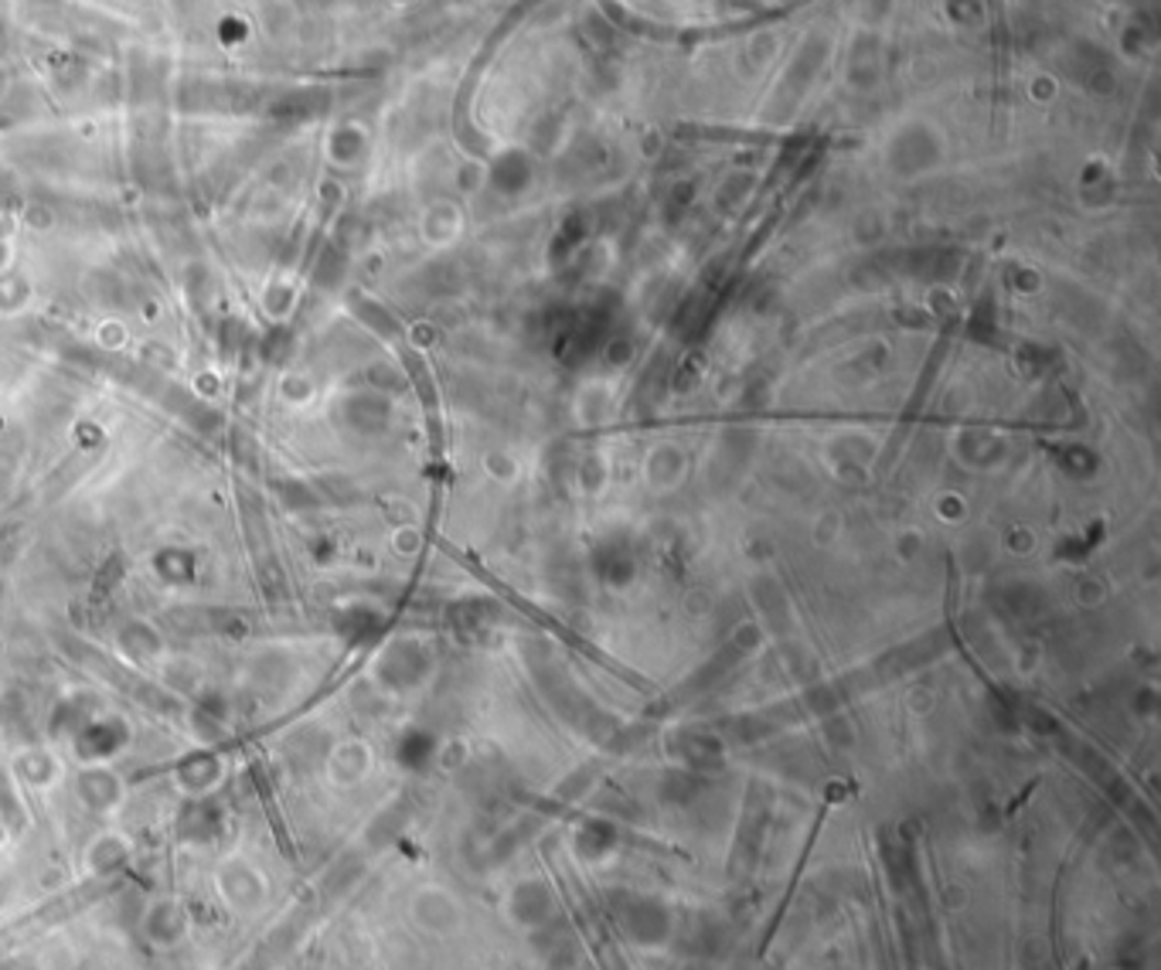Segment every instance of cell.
<instances>
[{"label": "cell", "mask_w": 1161, "mask_h": 970, "mask_svg": "<svg viewBox=\"0 0 1161 970\" xmlns=\"http://www.w3.org/2000/svg\"><path fill=\"white\" fill-rule=\"evenodd\" d=\"M212 889L218 895V902L236 916H256L267 910V902L273 895L270 876L262 872L259 861H252L249 855L232 851L225 858L215 861L212 868Z\"/></svg>", "instance_id": "1"}, {"label": "cell", "mask_w": 1161, "mask_h": 970, "mask_svg": "<svg viewBox=\"0 0 1161 970\" xmlns=\"http://www.w3.org/2000/svg\"><path fill=\"white\" fill-rule=\"evenodd\" d=\"M72 797L92 817H116V811L126 800V783L110 763L92 759L72 774Z\"/></svg>", "instance_id": "2"}, {"label": "cell", "mask_w": 1161, "mask_h": 970, "mask_svg": "<svg viewBox=\"0 0 1161 970\" xmlns=\"http://www.w3.org/2000/svg\"><path fill=\"white\" fill-rule=\"evenodd\" d=\"M129 858H134V842H129L120 827L110 824L103 831H95L82 845L79 872H82V879H106V876L120 872Z\"/></svg>", "instance_id": "3"}, {"label": "cell", "mask_w": 1161, "mask_h": 970, "mask_svg": "<svg viewBox=\"0 0 1161 970\" xmlns=\"http://www.w3.org/2000/svg\"><path fill=\"white\" fill-rule=\"evenodd\" d=\"M369 766H372L369 746H364L361 740H341L338 746H330V753H327V759H324V774H327V783H330V787L351 790L354 783L364 780Z\"/></svg>", "instance_id": "4"}]
</instances>
